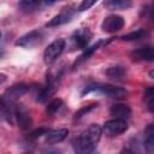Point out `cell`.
I'll use <instances>...</instances> for the list:
<instances>
[{
	"mask_svg": "<svg viewBox=\"0 0 154 154\" xmlns=\"http://www.w3.org/2000/svg\"><path fill=\"white\" fill-rule=\"evenodd\" d=\"M106 75L111 79L120 81L125 77V69L123 66H112L106 71Z\"/></svg>",
	"mask_w": 154,
	"mask_h": 154,
	"instance_id": "18",
	"label": "cell"
},
{
	"mask_svg": "<svg viewBox=\"0 0 154 154\" xmlns=\"http://www.w3.org/2000/svg\"><path fill=\"white\" fill-rule=\"evenodd\" d=\"M95 107H96V105H89V106H85V107L81 108L78 112H76L75 118H76V119H79V118H81V117H83L85 113H88V112H90L91 109H94Z\"/></svg>",
	"mask_w": 154,
	"mask_h": 154,
	"instance_id": "25",
	"label": "cell"
},
{
	"mask_svg": "<svg viewBox=\"0 0 154 154\" xmlns=\"http://www.w3.org/2000/svg\"><path fill=\"white\" fill-rule=\"evenodd\" d=\"M101 45V41H97L96 43H94L91 47H87L85 49H84V52L82 53V55L79 57V59H78V61H76V64H79L81 61H84V60H87V59H89V57L99 48V46Z\"/></svg>",
	"mask_w": 154,
	"mask_h": 154,
	"instance_id": "22",
	"label": "cell"
},
{
	"mask_svg": "<svg viewBox=\"0 0 154 154\" xmlns=\"http://www.w3.org/2000/svg\"><path fill=\"white\" fill-rule=\"evenodd\" d=\"M58 82H59V76H52V75H49V77H47L46 85L40 89L36 100L38 102L47 101L57 91V89H58Z\"/></svg>",
	"mask_w": 154,
	"mask_h": 154,
	"instance_id": "8",
	"label": "cell"
},
{
	"mask_svg": "<svg viewBox=\"0 0 154 154\" xmlns=\"http://www.w3.org/2000/svg\"><path fill=\"white\" fill-rule=\"evenodd\" d=\"M6 81V76L4 73H0V84H2Z\"/></svg>",
	"mask_w": 154,
	"mask_h": 154,
	"instance_id": "29",
	"label": "cell"
},
{
	"mask_svg": "<svg viewBox=\"0 0 154 154\" xmlns=\"http://www.w3.org/2000/svg\"><path fill=\"white\" fill-rule=\"evenodd\" d=\"M129 125L126 123V120H123V119H111V120H107L103 126H102V131L106 132V135L113 137V136H118V135H122L123 132H125L128 130Z\"/></svg>",
	"mask_w": 154,
	"mask_h": 154,
	"instance_id": "7",
	"label": "cell"
},
{
	"mask_svg": "<svg viewBox=\"0 0 154 154\" xmlns=\"http://www.w3.org/2000/svg\"><path fill=\"white\" fill-rule=\"evenodd\" d=\"M119 154H135V153H134L131 149H128V148H125V149H123V150H122Z\"/></svg>",
	"mask_w": 154,
	"mask_h": 154,
	"instance_id": "28",
	"label": "cell"
},
{
	"mask_svg": "<svg viewBox=\"0 0 154 154\" xmlns=\"http://www.w3.org/2000/svg\"><path fill=\"white\" fill-rule=\"evenodd\" d=\"M125 24V20L119 14H109L101 23V29L105 32H116L119 31Z\"/></svg>",
	"mask_w": 154,
	"mask_h": 154,
	"instance_id": "10",
	"label": "cell"
},
{
	"mask_svg": "<svg viewBox=\"0 0 154 154\" xmlns=\"http://www.w3.org/2000/svg\"><path fill=\"white\" fill-rule=\"evenodd\" d=\"M143 99H144V103L147 105L149 112H153V88L152 87H148L144 90Z\"/></svg>",
	"mask_w": 154,
	"mask_h": 154,
	"instance_id": "23",
	"label": "cell"
},
{
	"mask_svg": "<svg viewBox=\"0 0 154 154\" xmlns=\"http://www.w3.org/2000/svg\"><path fill=\"white\" fill-rule=\"evenodd\" d=\"M25 154H32V153H25Z\"/></svg>",
	"mask_w": 154,
	"mask_h": 154,
	"instance_id": "30",
	"label": "cell"
},
{
	"mask_svg": "<svg viewBox=\"0 0 154 154\" xmlns=\"http://www.w3.org/2000/svg\"><path fill=\"white\" fill-rule=\"evenodd\" d=\"M28 90H29V87L24 83L14 84V85H12L5 90L1 100L4 101L5 105L12 107V105H16V102L19 100V97H22Z\"/></svg>",
	"mask_w": 154,
	"mask_h": 154,
	"instance_id": "3",
	"label": "cell"
},
{
	"mask_svg": "<svg viewBox=\"0 0 154 154\" xmlns=\"http://www.w3.org/2000/svg\"><path fill=\"white\" fill-rule=\"evenodd\" d=\"M0 120H6L8 123L13 122V106L10 107L4 103L0 97Z\"/></svg>",
	"mask_w": 154,
	"mask_h": 154,
	"instance_id": "16",
	"label": "cell"
},
{
	"mask_svg": "<svg viewBox=\"0 0 154 154\" xmlns=\"http://www.w3.org/2000/svg\"><path fill=\"white\" fill-rule=\"evenodd\" d=\"M63 100L61 99H54V100H52L51 102H48V105H47V107H46V113L48 114V116H54L60 108H61V106H63Z\"/></svg>",
	"mask_w": 154,
	"mask_h": 154,
	"instance_id": "20",
	"label": "cell"
},
{
	"mask_svg": "<svg viewBox=\"0 0 154 154\" xmlns=\"http://www.w3.org/2000/svg\"><path fill=\"white\" fill-rule=\"evenodd\" d=\"M48 2H41V1H20L18 4V7L24 12H32L40 8L41 5H47Z\"/></svg>",
	"mask_w": 154,
	"mask_h": 154,
	"instance_id": "19",
	"label": "cell"
},
{
	"mask_svg": "<svg viewBox=\"0 0 154 154\" xmlns=\"http://www.w3.org/2000/svg\"><path fill=\"white\" fill-rule=\"evenodd\" d=\"M0 36H1V32H0Z\"/></svg>",
	"mask_w": 154,
	"mask_h": 154,
	"instance_id": "31",
	"label": "cell"
},
{
	"mask_svg": "<svg viewBox=\"0 0 154 154\" xmlns=\"http://www.w3.org/2000/svg\"><path fill=\"white\" fill-rule=\"evenodd\" d=\"M143 144H144V149L147 150V153L152 154L153 148H154V126H153V124H148L143 131Z\"/></svg>",
	"mask_w": 154,
	"mask_h": 154,
	"instance_id": "15",
	"label": "cell"
},
{
	"mask_svg": "<svg viewBox=\"0 0 154 154\" xmlns=\"http://www.w3.org/2000/svg\"><path fill=\"white\" fill-rule=\"evenodd\" d=\"M146 35H147V31H146L144 29L140 28V29H137V30H135V31H131V32H129V34L122 36L120 38L124 40V41H135V40H140V38H142V37H144Z\"/></svg>",
	"mask_w": 154,
	"mask_h": 154,
	"instance_id": "21",
	"label": "cell"
},
{
	"mask_svg": "<svg viewBox=\"0 0 154 154\" xmlns=\"http://www.w3.org/2000/svg\"><path fill=\"white\" fill-rule=\"evenodd\" d=\"M93 34L88 28H81L78 30H76L72 36H71V41L75 48L78 49H85L88 47V43L90 42Z\"/></svg>",
	"mask_w": 154,
	"mask_h": 154,
	"instance_id": "9",
	"label": "cell"
},
{
	"mask_svg": "<svg viewBox=\"0 0 154 154\" xmlns=\"http://www.w3.org/2000/svg\"><path fill=\"white\" fill-rule=\"evenodd\" d=\"M13 119H16L18 126L23 130H28L32 123L30 112L23 103H16L13 106Z\"/></svg>",
	"mask_w": 154,
	"mask_h": 154,
	"instance_id": "5",
	"label": "cell"
},
{
	"mask_svg": "<svg viewBox=\"0 0 154 154\" xmlns=\"http://www.w3.org/2000/svg\"><path fill=\"white\" fill-rule=\"evenodd\" d=\"M90 91H99L108 97L112 99H124L128 95L126 89L120 88V87H116L112 84H91L84 88V90L82 91V95L88 94Z\"/></svg>",
	"mask_w": 154,
	"mask_h": 154,
	"instance_id": "2",
	"label": "cell"
},
{
	"mask_svg": "<svg viewBox=\"0 0 154 154\" xmlns=\"http://www.w3.org/2000/svg\"><path fill=\"white\" fill-rule=\"evenodd\" d=\"M102 128L97 124H91L85 129L79 136H77L73 142V149L76 154H97L96 146L101 138Z\"/></svg>",
	"mask_w": 154,
	"mask_h": 154,
	"instance_id": "1",
	"label": "cell"
},
{
	"mask_svg": "<svg viewBox=\"0 0 154 154\" xmlns=\"http://www.w3.org/2000/svg\"><path fill=\"white\" fill-rule=\"evenodd\" d=\"M105 5L109 10H126L132 6V2L128 0H109L106 1Z\"/></svg>",
	"mask_w": 154,
	"mask_h": 154,
	"instance_id": "17",
	"label": "cell"
},
{
	"mask_svg": "<svg viewBox=\"0 0 154 154\" xmlns=\"http://www.w3.org/2000/svg\"><path fill=\"white\" fill-rule=\"evenodd\" d=\"M109 113H111V116H113L116 119L126 120V119L131 116V108H130L128 105H124V103H116V105L111 106Z\"/></svg>",
	"mask_w": 154,
	"mask_h": 154,
	"instance_id": "12",
	"label": "cell"
},
{
	"mask_svg": "<svg viewBox=\"0 0 154 154\" xmlns=\"http://www.w3.org/2000/svg\"><path fill=\"white\" fill-rule=\"evenodd\" d=\"M130 55L136 60H146V61H153L154 59V52L150 46L141 47L130 53Z\"/></svg>",
	"mask_w": 154,
	"mask_h": 154,
	"instance_id": "14",
	"label": "cell"
},
{
	"mask_svg": "<svg viewBox=\"0 0 154 154\" xmlns=\"http://www.w3.org/2000/svg\"><path fill=\"white\" fill-rule=\"evenodd\" d=\"M43 154H63V153L60 150H58V149H48Z\"/></svg>",
	"mask_w": 154,
	"mask_h": 154,
	"instance_id": "27",
	"label": "cell"
},
{
	"mask_svg": "<svg viewBox=\"0 0 154 154\" xmlns=\"http://www.w3.org/2000/svg\"><path fill=\"white\" fill-rule=\"evenodd\" d=\"M69 135L67 129H55V130H48L46 134V142L48 144H55L61 141H64Z\"/></svg>",
	"mask_w": 154,
	"mask_h": 154,
	"instance_id": "13",
	"label": "cell"
},
{
	"mask_svg": "<svg viewBox=\"0 0 154 154\" xmlns=\"http://www.w3.org/2000/svg\"><path fill=\"white\" fill-rule=\"evenodd\" d=\"M65 45H66V42H65L64 38H58V40H54L52 43H49L48 47L43 52V59H45V61L47 64L54 63L60 57V54L64 52Z\"/></svg>",
	"mask_w": 154,
	"mask_h": 154,
	"instance_id": "4",
	"label": "cell"
},
{
	"mask_svg": "<svg viewBox=\"0 0 154 154\" xmlns=\"http://www.w3.org/2000/svg\"><path fill=\"white\" fill-rule=\"evenodd\" d=\"M73 16V11L71 7H66L64 8L59 14L54 16L49 22H47L46 26L47 28H53V26H59V25H63V24H66L71 20Z\"/></svg>",
	"mask_w": 154,
	"mask_h": 154,
	"instance_id": "11",
	"label": "cell"
},
{
	"mask_svg": "<svg viewBox=\"0 0 154 154\" xmlns=\"http://www.w3.org/2000/svg\"><path fill=\"white\" fill-rule=\"evenodd\" d=\"M48 130H49V129H46V128L37 129V130H35V131L31 134V137L36 138V137H40V136H42V135H45V136H46V134L48 132Z\"/></svg>",
	"mask_w": 154,
	"mask_h": 154,
	"instance_id": "26",
	"label": "cell"
},
{
	"mask_svg": "<svg viewBox=\"0 0 154 154\" xmlns=\"http://www.w3.org/2000/svg\"><path fill=\"white\" fill-rule=\"evenodd\" d=\"M42 41H43V32L41 30H32L20 36L16 41V46H19L23 48H34L37 45H40Z\"/></svg>",
	"mask_w": 154,
	"mask_h": 154,
	"instance_id": "6",
	"label": "cell"
},
{
	"mask_svg": "<svg viewBox=\"0 0 154 154\" xmlns=\"http://www.w3.org/2000/svg\"><path fill=\"white\" fill-rule=\"evenodd\" d=\"M95 0H84V1H82L78 6H77V11L78 12H83V11H85V10H89L93 5H95Z\"/></svg>",
	"mask_w": 154,
	"mask_h": 154,
	"instance_id": "24",
	"label": "cell"
}]
</instances>
